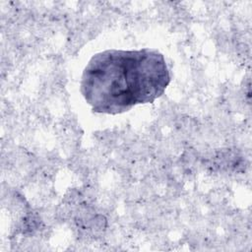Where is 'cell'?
Instances as JSON below:
<instances>
[{
  "instance_id": "cell-1",
  "label": "cell",
  "mask_w": 252,
  "mask_h": 252,
  "mask_svg": "<svg viewBox=\"0 0 252 252\" xmlns=\"http://www.w3.org/2000/svg\"><path fill=\"white\" fill-rule=\"evenodd\" d=\"M170 74L156 49H108L94 55L84 69L81 94L93 111L119 114L152 103L165 91Z\"/></svg>"
}]
</instances>
